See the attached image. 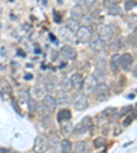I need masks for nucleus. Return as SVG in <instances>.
I'll list each match as a JSON object with an SVG mask.
<instances>
[{"label":"nucleus","mask_w":137,"mask_h":153,"mask_svg":"<svg viewBox=\"0 0 137 153\" xmlns=\"http://www.w3.org/2000/svg\"><path fill=\"white\" fill-rule=\"evenodd\" d=\"M48 149H49V138L44 134L37 135L34 140V145H33L34 153H45Z\"/></svg>","instance_id":"nucleus-1"},{"label":"nucleus","mask_w":137,"mask_h":153,"mask_svg":"<svg viewBox=\"0 0 137 153\" xmlns=\"http://www.w3.org/2000/svg\"><path fill=\"white\" fill-rule=\"evenodd\" d=\"M110 94H111V90L106 83H99L97 85V88L95 90V97L97 101H106L110 97Z\"/></svg>","instance_id":"nucleus-2"},{"label":"nucleus","mask_w":137,"mask_h":153,"mask_svg":"<svg viewBox=\"0 0 137 153\" xmlns=\"http://www.w3.org/2000/svg\"><path fill=\"white\" fill-rule=\"evenodd\" d=\"M73 105H74V108H76L77 111H84V109H86L88 107H89L88 96L84 94V93H78V94H76Z\"/></svg>","instance_id":"nucleus-3"},{"label":"nucleus","mask_w":137,"mask_h":153,"mask_svg":"<svg viewBox=\"0 0 137 153\" xmlns=\"http://www.w3.org/2000/svg\"><path fill=\"white\" fill-rule=\"evenodd\" d=\"M91 126H92V119H91L89 116H85V118L81 119V122H78V124L74 127V134L81 135V134L88 133V130L91 128Z\"/></svg>","instance_id":"nucleus-4"},{"label":"nucleus","mask_w":137,"mask_h":153,"mask_svg":"<svg viewBox=\"0 0 137 153\" xmlns=\"http://www.w3.org/2000/svg\"><path fill=\"white\" fill-rule=\"evenodd\" d=\"M76 33H77L76 34L77 41L80 42H89L91 38H92V30L89 27H85V26H81Z\"/></svg>","instance_id":"nucleus-5"},{"label":"nucleus","mask_w":137,"mask_h":153,"mask_svg":"<svg viewBox=\"0 0 137 153\" xmlns=\"http://www.w3.org/2000/svg\"><path fill=\"white\" fill-rule=\"evenodd\" d=\"M97 85H99V82L96 81V78L93 75H89L88 78L85 79V82H84V88L82 90L85 93L84 94H91V93H95L96 88H97Z\"/></svg>","instance_id":"nucleus-6"},{"label":"nucleus","mask_w":137,"mask_h":153,"mask_svg":"<svg viewBox=\"0 0 137 153\" xmlns=\"http://www.w3.org/2000/svg\"><path fill=\"white\" fill-rule=\"evenodd\" d=\"M59 53H61V56L67 62H71L77 57L76 49H74L73 47H70V45H64V47H62L61 51H59Z\"/></svg>","instance_id":"nucleus-7"},{"label":"nucleus","mask_w":137,"mask_h":153,"mask_svg":"<svg viewBox=\"0 0 137 153\" xmlns=\"http://www.w3.org/2000/svg\"><path fill=\"white\" fill-rule=\"evenodd\" d=\"M97 36L102 38L103 41H104V40L110 41L112 38V36H114V29H112L110 25H100L99 26V34Z\"/></svg>","instance_id":"nucleus-8"},{"label":"nucleus","mask_w":137,"mask_h":153,"mask_svg":"<svg viewBox=\"0 0 137 153\" xmlns=\"http://www.w3.org/2000/svg\"><path fill=\"white\" fill-rule=\"evenodd\" d=\"M89 48L92 49L93 52H100V51L104 49V41H103L97 34H95V36H92V38H91Z\"/></svg>","instance_id":"nucleus-9"},{"label":"nucleus","mask_w":137,"mask_h":153,"mask_svg":"<svg viewBox=\"0 0 137 153\" xmlns=\"http://www.w3.org/2000/svg\"><path fill=\"white\" fill-rule=\"evenodd\" d=\"M70 81H71V86H73L74 89L81 90L84 88V82H85V79H84V76L81 75V74H78V73L73 74L71 78H70Z\"/></svg>","instance_id":"nucleus-10"},{"label":"nucleus","mask_w":137,"mask_h":153,"mask_svg":"<svg viewBox=\"0 0 137 153\" xmlns=\"http://www.w3.org/2000/svg\"><path fill=\"white\" fill-rule=\"evenodd\" d=\"M43 105H44L45 108L48 109V111L51 112H54L55 109H56V100H55V97H52L51 94H47V96H44V99H43Z\"/></svg>","instance_id":"nucleus-11"},{"label":"nucleus","mask_w":137,"mask_h":153,"mask_svg":"<svg viewBox=\"0 0 137 153\" xmlns=\"http://www.w3.org/2000/svg\"><path fill=\"white\" fill-rule=\"evenodd\" d=\"M104 8L111 15H119L121 14V7L118 6L117 1H104Z\"/></svg>","instance_id":"nucleus-12"},{"label":"nucleus","mask_w":137,"mask_h":153,"mask_svg":"<svg viewBox=\"0 0 137 153\" xmlns=\"http://www.w3.org/2000/svg\"><path fill=\"white\" fill-rule=\"evenodd\" d=\"M132 64H133V56L130 53H124L121 55V68L125 71L130 70Z\"/></svg>","instance_id":"nucleus-13"},{"label":"nucleus","mask_w":137,"mask_h":153,"mask_svg":"<svg viewBox=\"0 0 137 153\" xmlns=\"http://www.w3.org/2000/svg\"><path fill=\"white\" fill-rule=\"evenodd\" d=\"M110 68L112 73H118V70L121 68V55L114 53L110 59Z\"/></svg>","instance_id":"nucleus-14"},{"label":"nucleus","mask_w":137,"mask_h":153,"mask_svg":"<svg viewBox=\"0 0 137 153\" xmlns=\"http://www.w3.org/2000/svg\"><path fill=\"white\" fill-rule=\"evenodd\" d=\"M44 86H45V90H47L48 93H52V92H55V90H56L58 82H56V79H55L54 76L49 75V76H47V78H45Z\"/></svg>","instance_id":"nucleus-15"},{"label":"nucleus","mask_w":137,"mask_h":153,"mask_svg":"<svg viewBox=\"0 0 137 153\" xmlns=\"http://www.w3.org/2000/svg\"><path fill=\"white\" fill-rule=\"evenodd\" d=\"M61 133L63 134L64 137H69L71 134H74V126L70 120L69 122H64V123L61 124Z\"/></svg>","instance_id":"nucleus-16"},{"label":"nucleus","mask_w":137,"mask_h":153,"mask_svg":"<svg viewBox=\"0 0 137 153\" xmlns=\"http://www.w3.org/2000/svg\"><path fill=\"white\" fill-rule=\"evenodd\" d=\"M71 118V112L69 109H61L56 115V120L59 123H64V122H69Z\"/></svg>","instance_id":"nucleus-17"},{"label":"nucleus","mask_w":137,"mask_h":153,"mask_svg":"<svg viewBox=\"0 0 137 153\" xmlns=\"http://www.w3.org/2000/svg\"><path fill=\"white\" fill-rule=\"evenodd\" d=\"M82 16H84V8H82V6H80V4L74 6L73 10H71V18L76 19V21H80Z\"/></svg>","instance_id":"nucleus-18"},{"label":"nucleus","mask_w":137,"mask_h":153,"mask_svg":"<svg viewBox=\"0 0 137 153\" xmlns=\"http://www.w3.org/2000/svg\"><path fill=\"white\" fill-rule=\"evenodd\" d=\"M55 100H56V104H61V105L67 104V101H69V94H67L66 92H63V90H58Z\"/></svg>","instance_id":"nucleus-19"},{"label":"nucleus","mask_w":137,"mask_h":153,"mask_svg":"<svg viewBox=\"0 0 137 153\" xmlns=\"http://www.w3.org/2000/svg\"><path fill=\"white\" fill-rule=\"evenodd\" d=\"M59 86H61V90H63V92H67V90H70L71 88H73L70 78H67V76H62L61 82H59Z\"/></svg>","instance_id":"nucleus-20"},{"label":"nucleus","mask_w":137,"mask_h":153,"mask_svg":"<svg viewBox=\"0 0 137 153\" xmlns=\"http://www.w3.org/2000/svg\"><path fill=\"white\" fill-rule=\"evenodd\" d=\"M74 152L76 153H88V145H86L85 141L77 142L76 146H74Z\"/></svg>","instance_id":"nucleus-21"},{"label":"nucleus","mask_w":137,"mask_h":153,"mask_svg":"<svg viewBox=\"0 0 137 153\" xmlns=\"http://www.w3.org/2000/svg\"><path fill=\"white\" fill-rule=\"evenodd\" d=\"M71 150H73V145H71V142L69 140H63L61 142V152L62 153H71Z\"/></svg>","instance_id":"nucleus-22"},{"label":"nucleus","mask_w":137,"mask_h":153,"mask_svg":"<svg viewBox=\"0 0 137 153\" xmlns=\"http://www.w3.org/2000/svg\"><path fill=\"white\" fill-rule=\"evenodd\" d=\"M61 34H62V37L66 40V41H73L74 38V36H73V32L71 30H69L67 27H62L61 29Z\"/></svg>","instance_id":"nucleus-23"},{"label":"nucleus","mask_w":137,"mask_h":153,"mask_svg":"<svg viewBox=\"0 0 137 153\" xmlns=\"http://www.w3.org/2000/svg\"><path fill=\"white\" fill-rule=\"evenodd\" d=\"M66 27L69 29V30H71V32H77V30L80 29V26H78V21H76V19H73V18L67 19Z\"/></svg>","instance_id":"nucleus-24"},{"label":"nucleus","mask_w":137,"mask_h":153,"mask_svg":"<svg viewBox=\"0 0 137 153\" xmlns=\"http://www.w3.org/2000/svg\"><path fill=\"white\" fill-rule=\"evenodd\" d=\"M44 92H45V86H40V85H36L33 88V93H34V97L37 99H44Z\"/></svg>","instance_id":"nucleus-25"},{"label":"nucleus","mask_w":137,"mask_h":153,"mask_svg":"<svg viewBox=\"0 0 137 153\" xmlns=\"http://www.w3.org/2000/svg\"><path fill=\"white\" fill-rule=\"evenodd\" d=\"M18 99H19V101L21 102H28L29 101V92H28V89H22V90H19V93H18Z\"/></svg>","instance_id":"nucleus-26"},{"label":"nucleus","mask_w":137,"mask_h":153,"mask_svg":"<svg viewBox=\"0 0 137 153\" xmlns=\"http://www.w3.org/2000/svg\"><path fill=\"white\" fill-rule=\"evenodd\" d=\"M106 143H107L106 138L104 137H99V138H96V140L93 141V146L95 148H104Z\"/></svg>","instance_id":"nucleus-27"},{"label":"nucleus","mask_w":137,"mask_h":153,"mask_svg":"<svg viewBox=\"0 0 137 153\" xmlns=\"http://www.w3.org/2000/svg\"><path fill=\"white\" fill-rule=\"evenodd\" d=\"M81 22H82V25L85 26V27H88L89 25H92L93 23V18L91 14H88V15H84L82 18H81Z\"/></svg>","instance_id":"nucleus-28"},{"label":"nucleus","mask_w":137,"mask_h":153,"mask_svg":"<svg viewBox=\"0 0 137 153\" xmlns=\"http://www.w3.org/2000/svg\"><path fill=\"white\" fill-rule=\"evenodd\" d=\"M93 76L96 78V81H99V79L103 81L106 78V74H104V71H103L102 68H96L95 73H93Z\"/></svg>","instance_id":"nucleus-29"},{"label":"nucleus","mask_w":137,"mask_h":153,"mask_svg":"<svg viewBox=\"0 0 137 153\" xmlns=\"http://www.w3.org/2000/svg\"><path fill=\"white\" fill-rule=\"evenodd\" d=\"M124 7H125V10H126V11H130L132 8L137 7V1H125Z\"/></svg>","instance_id":"nucleus-30"},{"label":"nucleus","mask_w":137,"mask_h":153,"mask_svg":"<svg viewBox=\"0 0 137 153\" xmlns=\"http://www.w3.org/2000/svg\"><path fill=\"white\" fill-rule=\"evenodd\" d=\"M115 111H117V109L115 108H112V107H110V108H106L104 111H103V116H107V118H109V116H112V115L115 114Z\"/></svg>","instance_id":"nucleus-31"},{"label":"nucleus","mask_w":137,"mask_h":153,"mask_svg":"<svg viewBox=\"0 0 137 153\" xmlns=\"http://www.w3.org/2000/svg\"><path fill=\"white\" fill-rule=\"evenodd\" d=\"M129 111H133V107H132V105H126V107H124V108L118 112V115L119 116H124V115H126Z\"/></svg>","instance_id":"nucleus-32"},{"label":"nucleus","mask_w":137,"mask_h":153,"mask_svg":"<svg viewBox=\"0 0 137 153\" xmlns=\"http://www.w3.org/2000/svg\"><path fill=\"white\" fill-rule=\"evenodd\" d=\"M29 109H30V112H34L36 109H37V105H36V101L34 99H29Z\"/></svg>","instance_id":"nucleus-33"},{"label":"nucleus","mask_w":137,"mask_h":153,"mask_svg":"<svg viewBox=\"0 0 137 153\" xmlns=\"http://www.w3.org/2000/svg\"><path fill=\"white\" fill-rule=\"evenodd\" d=\"M118 44H119L118 40H114V41H111V44H110V45H111V49H112V51H118L119 47H121V45H118Z\"/></svg>","instance_id":"nucleus-34"},{"label":"nucleus","mask_w":137,"mask_h":153,"mask_svg":"<svg viewBox=\"0 0 137 153\" xmlns=\"http://www.w3.org/2000/svg\"><path fill=\"white\" fill-rule=\"evenodd\" d=\"M132 122H133V116H128V118L125 119V122H124V127H128Z\"/></svg>","instance_id":"nucleus-35"},{"label":"nucleus","mask_w":137,"mask_h":153,"mask_svg":"<svg viewBox=\"0 0 137 153\" xmlns=\"http://www.w3.org/2000/svg\"><path fill=\"white\" fill-rule=\"evenodd\" d=\"M11 104H13V107H14V109L16 111V114H21V111H19V107H18V104H16L14 100H11Z\"/></svg>","instance_id":"nucleus-36"},{"label":"nucleus","mask_w":137,"mask_h":153,"mask_svg":"<svg viewBox=\"0 0 137 153\" xmlns=\"http://www.w3.org/2000/svg\"><path fill=\"white\" fill-rule=\"evenodd\" d=\"M54 19L56 21V22H61V15L58 13H54Z\"/></svg>","instance_id":"nucleus-37"},{"label":"nucleus","mask_w":137,"mask_h":153,"mask_svg":"<svg viewBox=\"0 0 137 153\" xmlns=\"http://www.w3.org/2000/svg\"><path fill=\"white\" fill-rule=\"evenodd\" d=\"M16 53H18L19 56H22V57H25V56H26L25 51H22V49H16Z\"/></svg>","instance_id":"nucleus-38"},{"label":"nucleus","mask_w":137,"mask_h":153,"mask_svg":"<svg viewBox=\"0 0 137 153\" xmlns=\"http://www.w3.org/2000/svg\"><path fill=\"white\" fill-rule=\"evenodd\" d=\"M32 78H33L32 74H25V79H26V81H30Z\"/></svg>","instance_id":"nucleus-39"},{"label":"nucleus","mask_w":137,"mask_h":153,"mask_svg":"<svg viewBox=\"0 0 137 153\" xmlns=\"http://www.w3.org/2000/svg\"><path fill=\"white\" fill-rule=\"evenodd\" d=\"M0 153H11V152H10V149H6V148H1V149H0Z\"/></svg>","instance_id":"nucleus-40"},{"label":"nucleus","mask_w":137,"mask_h":153,"mask_svg":"<svg viewBox=\"0 0 137 153\" xmlns=\"http://www.w3.org/2000/svg\"><path fill=\"white\" fill-rule=\"evenodd\" d=\"M133 111H136L134 112V118H137V104L134 105V108H133Z\"/></svg>","instance_id":"nucleus-41"},{"label":"nucleus","mask_w":137,"mask_h":153,"mask_svg":"<svg viewBox=\"0 0 137 153\" xmlns=\"http://www.w3.org/2000/svg\"><path fill=\"white\" fill-rule=\"evenodd\" d=\"M133 74H134V75L137 76V66H136V67H134V68H133Z\"/></svg>","instance_id":"nucleus-42"},{"label":"nucleus","mask_w":137,"mask_h":153,"mask_svg":"<svg viewBox=\"0 0 137 153\" xmlns=\"http://www.w3.org/2000/svg\"><path fill=\"white\" fill-rule=\"evenodd\" d=\"M97 153H106V152H104V150H102V152H97Z\"/></svg>","instance_id":"nucleus-43"}]
</instances>
